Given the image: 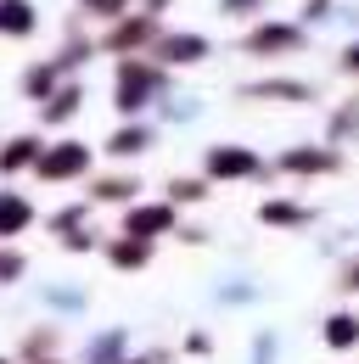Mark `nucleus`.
<instances>
[{"mask_svg":"<svg viewBox=\"0 0 359 364\" xmlns=\"http://www.w3.org/2000/svg\"><path fill=\"white\" fill-rule=\"evenodd\" d=\"M202 180H208V185H219V180L224 185H236V180H275V168H269L253 146H241V140H219V146L202 151Z\"/></svg>","mask_w":359,"mask_h":364,"instance_id":"nucleus-1","label":"nucleus"},{"mask_svg":"<svg viewBox=\"0 0 359 364\" xmlns=\"http://www.w3.org/2000/svg\"><path fill=\"white\" fill-rule=\"evenodd\" d=\"M169 85V73L157 68V62H146V56H124L118 62V73H113V107L124 112V118H135L152 95Z\"/></svg>","mask_w":359,"mask_h":364,"instance_id":"nucleus-2","label":"nucleus"},{"mask_svg":"<svg viewBox=\"0 0 359 364\" xmlns=\"http://www.w3.org/2000/svg\"><path fill=\"white\" fill-rule=\"evenodd\" d=\"M309 46V28L303 23H281V17H259L247 34H241V50L259 56V62H281V56H298Z\"/></svg>","mask_w":359,"mask_h":364,"instance_id":"nucleus-3","label":"nucleus"},{"mask_svg":"<svg viewBox=\"0 0 359 364\" xmlns=\"http://www.w3.org/2000/svg\"><path fill=\"white\" fill-rule=\"evenodd\" d=\"M348 168V151L343 146H314V140H303V146H286L281 157H275V174H292V180H331V174H343Z\"/></svg>","mask_w":359,"mask_h":364,"instance_id":"nucleus-4","label":"nucleus"},{"mask_svg":"<svg viewBox=\"0 0 359 364\" xmlns=\"http://www.w3.org/2000/svg\"><path fill=\"white\" fill-rule=\"evenodd\" d=\"M34 174H40L45 185L79 180V174H90V146L85 140H56V146H45L40 163H34Z\"/></svg>","mask_w":359,"mask_h":364,"instance_id":"nucleus-5","label":"nucleus"},{"mask_svg":"<svg viewBox=\"0 0 359 364\" xmlns=\"http://www.w3.org/2000/svg\"><path fill=\"white\" fill-rule=\"evenodd\" d=\"M175 230H180V208L169 196L163 202H135L130 213H124V235H135V241H163Z\"/></svg>","mask_w":359,"mask_h":364,"instance_id":"nucleus-6","label":"nucleus"},{"mask_svg":"<svg viewBox=\"0 0 359 364\" xmlns=\"http://www.w3.org/2000/svg\"><path fill=\"white\" fill-rule=\"evenodd\" d=\"M157 40H163V23L146 17V11H135V17H118V23H113V34L101 40V50H113V56H140V50L157 46Z\"/></svg>","mask_w":359,"mask_h":364,"instance_id":"nucleus-7","label":"nucleus"},{"mask_svg":"<svg viewBox=\"0 0 359 364\" xmlns=\"http://www.w3.org/2000/svg\"><path fill=\"white\" fill-rule=\"evenodd\" d=\"M208 40L202 34H185V28H175V34H163L157 46H152V62L169 73V68H197V62H208Z\"/></svg>","mask_w":359,"mask_h":364,"instance_id":"nucleus-8","label":"nucleus"},{"mask_svg":"<svg viewBox=\"0 0 359 364\" xmlns=\"http://www.w3.org/2000/svg\"><path fill=\"white\" fill-rule=\"evenodd\" d=\"M241 95H253V101H281V107H314L320 101V90H314L309 79H253Z\"/></svg>","mask_w":359,"mask_h":364,"instance_id":"nucleus-9","label":"nucleus"},{"mask_svg":"<svg viewBox=\"0 0 359 364\" xmlns=\"http://www.w3.org/2000/svg\"><path fill=\"white\" fill-rule=\"evenodd\" d=\"M320 342H326L331 353H359V309H337V314H326Z\"/></svg>","mask_w":359,"mask_h":364,"instance_id":"nucleus-10","label":"nucleus"},{"mask_svg":"<svg viewBox=\"0 0 359 364\" xmlns=\"http://www.w3.org/2000/svg\"><path fill=\"white\" fill-rule=\"evenodd\" d=\"M259 225H269V230H303V225H314V208L286 202V196H269V202H259Z\"/></svg>","mask_w":359,"mask_h":364,"instance_id":"nucleus-11","label":"nucleus"},{"mask_svg":"<svg viewBox=\"0 0 359 364\" xmlns=\"http://www.w3.org/2000/svg\"><path fill=\"white\" fill-rule=\"evenodd\" d=\"M34 28H40V11L28 0H0V34L6 40H28Z\"/></svg>","mask_w":359,"mask_h":364,"instance_id":"nucleus-12","label":"nucleus"},{"mask_svg":"<svg viewBox=\"0 0 359 364\" xmlns=\"http://www.w3.org/2000/svg\"><path fill=\"white\" fill-rule=\"evenodd\" d=\"M40 135H17V140H6L0 146V174H23V168H34L40 163Z\"/></svg>","mask_w":359,"mask_h":364,"instance_id":"nucleus-13","label":"nucleus"},{"mask_svg":"<svg viewBox=\"0 0 359 364\" xmlns=\"http://www.w3.org/2000/svg\"><path fill=\"white\" fill-rule=\"evenodd\" d=\"M28 225H34V208H28V196H17V191H0V241L23 235Z\"/></svg>","mask_w":359,"mask_h":364,"instance_id":"nucleus-14","label":"nucleus"},{"mask_svg":"<svg viewBox=\"0 0 359 364\" xmlns=\"http://www.w3.org/2000/svg\"><path fill=\"white\" fill-rule=\"evenodd\" d=\"M140 196V174H101V180H90V202H130Z\"/></svg>","mask_w":359,"mask_h":364,"instance_id":"nucleus-15","label":"nucleus"},{"mask_svg":"<svg viewBox=\"0 0 359 364\" xmlns=\"http://www.w3.org/2000/svg\"><path fill=\"white\" fill-rule=\"evenodd\" d=\"M107 264H113V269H146V264H152V241L118 235V241L107 247Z\"/></svg>","mask_w":359,"mask_h":364,"instance_id":"nucleus-16","label":"nucleus"},{"mask_svg":"<svg viewBox=\"0 0 359 364\" xmlns=\"http://www.w3.org/2000/svg\"><path fill=\"white\" fill-rule=\"evenodd\" d=\"M79 107H85V85H62V90L40 107V118L45 124H68V118H79Z\"/></svg>","mask_w":359,"mask_h":364,"instance_id":"nucleus-17","label":"nucleus"},{"mask_svg":"<svg viewBox=\"0 0 359 364\" xmlns=\"http://www.w3.org/2000/svg\"><path fill=\"white\" fill-rule=\"evenodd\" d=\"M56 79H62V68H56V62H40V68H28V73H23V95H28V101H51V95L62 90V85H56Z\"/></svg>","mask_w":359,"mask_h":364,"instance_id":"nucleus-18","label":"nucleus"},{"mask_svg":"<svg viewBox=\"0 0 359 364\" xmlns=\"http://www.w3.org/2000/svg\"><path fill=\"white\" fill-rule=\"evenodd\" d=\"M359 135V95L343 101V112H331V124H326V146H348Z\"/></svg>","mask_w":359,"mask_h":364,"instance_id":"nucleus-19","label":"nucleus"},{"mask_svg":"<svg viewBox=\"0 0 359 364\" xmlns=\"http://www.w3.org/2000/svg\"><path fill=\"white\" fill-rule=\"evenodd\" d=\"M146 146H152V129H146V124H124V129H118V135L107 140V151H113V157H118V163H130V157H140V151H146Z\"/></svg>","mask_w":359,"mask_h":364,"instance_id":"nucleus-20","label":"nucleus"},{"mask_svg":"<svg viewBox=\"0 0 359 364\" xmlns=\"http://www.w3.org/2000/svg\"><path fill=\"white\" fill-rule=\"evenodd\" d=\"M208 191H214V185L202 180V174H175V180H169V202H175V208H197V202H208Z\"/></svg>","mask_w":359,"mask_h":364,"instance_id":"nucleus-21","label":"nucleus"},{"mask_svg":"<svg viewBox=\"0 0 359 364\" xmlns=\"http://www.w3.org/2000/svg\"><path fill=\"white\" fill-rule=\"evenodd\" d=\"M331 286H337L343 297H359V252H354V258H343V264H337V280H331Z\"/></svg>","mask_w":359,"mask_h":364,"instance_id":"nucleus-22","label":"nucleus"},{"mask_svg":"<svg viewBox=\"0 0 359 364\" xmlns=\"http://www.w3.org/2000/svg\"><path fill=\"white\" fill-rule=\"evenodd\" d=\"M90 17H107V23H118V17H130V0H79Z\"/></svg>","mask_w":359,"mask_h":364,"instance_id":"nucleus-23","label":"nucleus"},{"mask_svg":"<svg viewBox=\"0 0 359 364\" xmlns=\"http://www.w3.org/2000/svg\"><path fill=\"white\" fill-rule=\"evenodd\" d=\"M118 348H124V331H107L95 348H90V364H107V359H118Z\"/></svg>","mask_w":359,"mask_h":364,"instance_id":"nucleus-24","label":"nucleus"},{"mask_svg":"<svg viewBox=\"0 0 359 364\" xmlns=\"http://www.w3.org/2000/svg\"><path fill=\"white\" fill-rule=\"evenodd\" d=\"M224 17H259V11H269V0H219Z\"/></svg>","mask_w":359,"mask_h":364,"instance_id":"nucleus-25","label":"nucleus"},{"mask_svg":"<svg viewBox=\"0 0 359 364\" xmlns=\"http://www.w3.org/2000/svg\"><path fill=\"white\" fill-rule=\"evenodd\" d=\"M337 68H343L348 79H359V40H348V46L337 50Z\"/></svg>","mask_w":359,"mask_h":364,"instance_id":"nucleus-26","label":"nucleus"},{"mask_svg":"<svg viewBox=\"0 0 359 364\" xmlns=\"http://www.w3.org/2000/svg\"><path fill=\"white\" fill-rule=\"evenodd\" d=\"M17 274H23V252L0 247V280H17Z\"/></svg>","mask_w":359,"mask_h":364,"instance_id":"nucleus-27","label":"nucleus"},{"mask_svg":"<svg viewBox=\"0 0 359 364\" xmlns=\"http://www.w3.org/2000/svg\"><path fill=\"white\" fill-rule=\"evenodd\" d=\"M326 17H331V0H309V6H303V28L326 23Z\"/></svg>","mask_w":359,"mask_h":364,"instance_id":"nucleus-28","label":"nucleus"},{"mask_svg":"<svg viewBox=\"0 0 359 364\" xmlns=\"http://www.w3.org/2000/svg\"><path fill=\"white\" fill-rule=\"evenodd\" d=\"M185 353H197V359H202V353H214V342H208L202 331H191V336H185Z\"/></svg>","mask_w":359,"mask_h":364,"instance_id":"nucleus-29","label":"nucleus"},{"mask_svg":"<svg viewBox=\"0 0 359 364\" xmlns=\"http://www.w3.org/2000/svg\"><path fill=\"white\" fill-rule=\"evenodd\" d=\"M169 11V0H146V17H163Z\"/></svg>","mask_w":359,"mask_h":364,"instance_id":"nucleus-30","label":"nucleus"},{"mask_svg":"<svg viewBox=\"0 0 359 364\" xmlns=\"http://www.w3.org/2000/svg\"><path fill=\"white\" fill-rule=\"evenodd\" d=\"M118 364H157V353H146V359H118Z\"/></svg>","mask_w":359,"mask_h":364,"instance_id":"nucleus-31","label":"nucleus"},{"mask_svg":"<svg viewBox=\"0 0 359 364\" xmlns=\"http://www.w3.org/2000/svg\"><path fill=\"white\" fill-rule=\"evenodd\" d=\"M34 364H62V359H34Z\"/></svg>","mask_w":359,"mask_h":364,"instance_id":"nucleus-32","label":"nucleus"},{"mask_svg":"<svg viewBox=\"0 0 359 364\" xmlns=\"http://www.w3.org/2000/svg\"><path fill=\"white\" fill-rule=\"evenodd\" d=\"M0 364H11V359H6V353H0Z\"/></svg>","mask_w":359,"mask_h":364,"instance_id":"nucleus-33","label":"nucleus"}]
</instances>
